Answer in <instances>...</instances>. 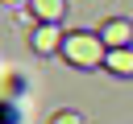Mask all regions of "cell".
I'll list each match as a JSON object with an SVG mask.
<instances>
[{
    "label": "cell",
    "mask_w": 133,
    "mask_h": 124,
    "mask_svg": "<svg viewBox=\"0 0 133 124\" xmlns=\"http://www.w3.org/2000/svg\"><path fill=\"white\" fill-rule=\"evenodd\" d=\"M62 54H66V62H71V66L91 70V66H100V62L108 58V45H104V37H100V33L75 29V33H66V37H62Z\"/></svg>",
    "instance_id": "cell-1"
},
{
    "label": "cell",
    "mask_w": 133,
    "mask_h": 124,
    "mask_svg": "<svg viewBox=\"0 0 133 124\" xmlns=\"http://www.w3.org/2000/svg\"><path fill=\"white\" fill-rule=\"evenodd\" d=\"M50 124H83V120H79V112H54Z\"/></svg>",
    "instance_id": "cell-5"
},
{
    "label": "cell",
    "mask_w": 133,
    "mask_h": 124,
    "mask_svg": "<svg viewBox=\"0 0 133 124\" xmlns=\"http://www.w3.org/2000/svg\"><path fill=\"white\" fill-rule=\"evenodd\" d=\"M33 12H37L46 25H54V21H58V12H62V0H33Z\"/></svg>",
    "instance_id": "cell-4"
},
{
    "label": "cell",
    "mask_w": 133,
    "mask_h": 124,
    "mask_svg": "<svg viewBox=\"0 0 133 124\" xmlns=\"http://www.w3.org/2000/svg\"><path fill=\"white\" fill-rule=\"evenodd\" d=\"M100 37H104V45H108V50H121V45H129V41H133V21L112 17V21H104V25H100Z\"/></svg>",
    "instance_id": "cell-2"
},
{
    "label": "cell",
    "mask_w": 133,
    "mask_h": 124,
    "mask_svg": "<svg viewBox=\"0 0 133 124\" xmlns=\"http://www.w3.org/2000/svg\"><path fill=\"white\" fill-rule=\"evenodd\" d=\"M104 66H108L112 74H121V79H133V50H129V45H121V50H108Z\"/></svg>",
    "instance_id": "cell-3"
}]
</instances>
